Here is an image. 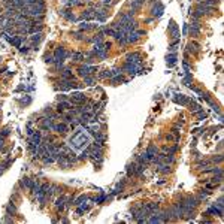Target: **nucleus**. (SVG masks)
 <instances>
[{"label": "nucleus", "instance_id": "obj_1", "mask_svg": "<svg viewBox=\"0 0 224 224\" xmlns=\"http://www.w3.org/2000/svg\"><path fill=\"white\" fill-rule=\"evenodd\" d=\"M69 100H70V103H72L73 106H76V105L85 103L88 99H87V96H85L82 91H75V93H72V94L69 96Z\"/></svg>", "mask_w": 224, "mask_h": 224}, {"label": "nucleus", "instance_id": "obj_2", "mask_svg": "<svg viewBox=\"0 0 224 224\" xmlns=\"http://www.w3.org/2000/svg\"><path fill=\"white\" fill-rule=\"evenodd\" d=\"M52 127H54V120H51L49 117H41L39 120V129L42 132H52Z\"/></svg>", "mask_w": 224, "mask_h": 224}, {"label": "nucleus", "instance_id": "obj_3", "mask_svg": "<svg viewBox=\"0 0 224 224\" xmlns=\"http://www.w3.org/2000/svg\"><path fill=\"white\" fill-rule=\"evenodd\" d=\"M52 55H54V61H55V60H58V61H64V58L70 57V52H67L64 46H57Z\"/></svg>", "mask_w": 224, "mask_h": 224}, {"label": "nucleus", "instance_id": "obj_4", "mask_svg": "<svg viewBox=\"0 0 224 224\" xmlns=\"http://www.w3.org/2000/svg\"><path fill=\"white\" fill-rule=\"evenodd\" d=\"M126 63L141 64V63H142V55H141L139 52H130V54H127V57H126Z\"/></svg>", "mask_w": 224, "mask_h": 224}, {"label": "nucleus", "instance_id": "obj_5", "mask_svg": "<svg viewBox=\"0 0 224 224\" xmlns=\"http://www.w3.org/2000/svg\"><path fill=\"white\" fill-rule=\"evenodd\" d=\"M30 139H29V148H32V147H36V145H39L41 142H42V132H35L32 136H29Z\"/></svg>", "mask_w": 224, "mask_h": 224}, {"label": "nucleus", "instance_id": "obj_6", "mask_svg": "<svg viewBox=\"0 0 224 224\" xmlns=\"http://www.w3.org/2000/svg\"><path fill=\"white\" fill-rule=\"evenodd\" d=\"M163 12H164L163 5L160 2H155V5H153V8H151V17L153 18H158V17L163 15Z\"/></svg>", "mask_w": 224, "mask_h": 224}, {"label": "nucleus", "instance_id": "obj_7", "mask_svg": "<svg viewBox=\"0 0 224 224\" xmlns=\"http://www.w3.org/2000/svg\"><path fill=\"white\" fill-rule=\"evenodd\" d=\"M60 17H63V18H66L67 21H70V23H75V21H78V18L75 17V14L70 11V8H64V9H61L60 12Z\"/></svg>", "mask_w": 224, "mask_h": 224}, {"label": "nucleus", "instance_id": "obj_8", "mask_svg": "<svg viewBox=\"0 0 224 224\" xmlns=\"http://www.w3.org/2000/svg\"><path fill=\"white\" fill-rule=\"evenodd\" d=\"M52 132H55L57 135H66L69 132V124H66L64 121L63 123H54V127H52Z\"/></svg>", "mask_w": 224, "mask_h": 224}, {"label": "nucleus", "instance_id": "obj_9", "mask_svg": "<svg viewBox=\"0 0 224 224\" xmlns=\"http://www.w3.org/2000/svg\"><path fill=\"white\" fill-rule=\"evenodd\" d=\"M90 158H91L94 163L100 164V163L103 161V150H91V153H90Z\"/></svg>", "mask_w": 224, "mask_h": 224}, {"label": "nucleus", "instance_id": "obj_10", "mask_svg": "<svg viewBox=\"0 0 224 224\" xmlns=\"http://www.w3.org/2000/svg\"><path fill=\"white\" fill-rule=\"evenodd\" d=\"M188 54H197L200 52V43L197 41H190L187 43V49H185Z\"/></svg>", "mask_w": 224, "mask_h": 224}, {"label": "nucleus", "instance_id": "obj_11", "mask_svg": "<svg viewBox=\"0 0 224 224\" xmlns=\"http://www.w3.org/2000/svg\"><path fill=\"white\" fill-rule=\"evenodd\" d=\"M94 29H99V24H90L88 21H82L81 24H79V30L81 32H93Z\"/></svg>", "mask_w": 224, "mask_h": 224}, {"label": "nucleus", "instance_id": "obj_12", "mask_svg": "<svg viewBox=\"0 0 224 224\" xmlns=\"http://www.w3.org/2000/svg\"><path fill=\"white\" fill-rule=\"evenodd\" d=\"M33 179H30V178H27V176H23L21 179H20V187L23 188V190H30L32 188V185H33Z\"/></svg>", "mask_w": 224, "mask_h": 224}, {"label": "nucleus", "instance_id": "obj_13", "mask_svg": "<svg viewBox=\"0 0 224 224\" xmlns=\"http://www.w3.org/2000/svg\"><path fill=\"white\" fill-rule=\"evenodd\" d=\"M81 20H82V21H91V20H94V8L85 9V11L81 14Z\"/></svg>", "mask_w": 224, "mask_h": 224}, {"label": "nucleus", "instance_id": "obj_14", "mask_svg": "<svg viewBox=\"0 0 224 224\" xmlns=\"http://www.w3.org/2000/svg\"><path fill=\"white\" fill-rule=\"evenodd\" d=\"M145 154H147L148 160L151 161V158H153V157H155V155L158 154V148H157V147H155L154 144H151V145H148V148H147Z\"/></svg>", "mask_w": 224, "mask_h": 224}, {"label": "nucleus", "instance_id": "obj_15", "mask_svg": "<svg viewBox=\"0 0 224 224\" xmlns=\"http://www.w3.org/2000/svg\"><path fill=\"white\" fill-rule=\"evenodd\" d=\"M66 200H67V199H66L64 196H58V197L55 199V202H54V206L57 208V211H60V212H61V211L66 208Z\"/></svg>", "mask_w": 224, "mask_h": 224}, {"label": "nucleus", "instance_id": "obj_16", "mask_svg": "<svg viewBox=\"0 0 224 224\" xmlns=\"http://www.w3.org/2000/svg\"><path fill=\"white\" fill-rule=\"evenodd\" d=\"M144 3H145V0H135V2H132V3H130V12L135 15V14L144 6Z\"/></svg>", "mask_w": 224, "mask_h": 224}, {"label": "nucleus", "instance_id": "obj_17", "mask_svg": "<svg viewBox=\"0 0 224 224\" xmlns=\"http://www.w3.org/2000/svg\"><path fill=\"white\" fill-rule=\"evenodd\" d=\"M169 33H170V36H172V39H179V27L173 23V21H170V26H169Z\"/></svg>", "mask_w": 224, "mask_h": 224}, {"label": "nucleus", "instance_id": "obj_18", "mask_svg": "<svg viewBox=\"0 0 224 224\" xmlns=\"http://www.w3.org/2000/svg\"><path fill=\"white\" fill-rule=\"evenodd\" d=\"M17 214H18L17 203H15V202H9V203L6 205V215H11V217H14V215H17Z\"/></svg>", "mask_w": 224, "mask_h": 224}, {"label": "nucleus", "instance_id": "obj_19", "mask_svg": "<svg viewBox=\"0 0 224 224\" xmlns=\"http://www.w3.org/2000/svg\"><path fill=\"white\" fill-rule=\"evenodd\" d=\"M173 100H175L176 103L182 105V106H185V105L188 103V99H187V96H184V94H181V93H175V94H173Z\"/></svg>", "mask_w": 224, "mask_h": 224}, {"label": "nucleus", "instance_id": "obj_20", "mask_svg": "<svg viewBox=\"0 0 224 224\" xmlns=\"http://www.w3.org/2000/svg\"><path fill=\"white\" fill-rule=\"evenodd\" d=\"M60 73H61V75H60V79H75L72 69H67V67H64V69H63Z\"/></svg>", "mask_w": 224, "mask_h": 224}, {"label": "nucleus", "instance_id": "obj_21", "mask_svg": "<svg viewBox=\"0 0 224 224\" xmlns=\"http://www.w3.org/2000/svg\"><path fill=\"white\" fill-rule=\"evenodd\" d=\"M126 41H127V43L130 45V43H136V42L139 41V38L136 36V33H135V32H130V33H127V35H126Z\"/></svg>", "mask_w": 224, "mask_h": 224}, {"label": "nucleus", "instance_id": "obj_22", "mask_svg": "<svg viewBox=\"0 0 224 224\" xmlns=\"http://www.w3.org/2000/svg\"><path fill=\"white\" fill-rule=\"evenodd\" d=\"M70 57H72V60L76 61V63H81V61L85 60V54H84V52H73V54H70Z\"/></svg>", "mask_w": 224, "mask_h": 224}, {"label": "nucleus", "instance_id": "obj_23", "mask_svg": "<svg viewBox=\"0 0 224 224\" xmlns=\"http://www.w3.org/2000/svg\"><path fill=\"white\" fill-rule=\"evenodd\" d=\"M166 61H167V66L172 67V66L176 63V54H175V52H169L167 57H166Z\"/></svg>", "mask_w": 224, "mask_h": 224}, {"label": "nucleus", "instance_id": "obj_24", "mask_svg": "<svg viewBox=\"0 0 224 224\" xmlns=\"http://www.w3.org/2000/svg\"><path fill=\"white\" fill-rule=\"evenodd\" d=\"M43 39V36H42V33H33L32 36H30V42L32 43H36V45H39V42Z\"/></svg>", "mask_w": 224, "mask_h": 224}, {"label": "nucleus", "instance_id": "obj_25", "mask_svg": "<svg viewBox=\"0 0 224 224\" xmlns=\"http://www.w3.org/2000/svg\"><path fill=\"white\" fill-rule=\"evenodd\" d=\"M135 170H136V163H130V164H127V170H126L127 178L135 176Z\"/></svg>", "mask_w": 224, "mask_h": 224}, {"label": "nucleus", "instance_id": "obj_26", "mask_svg": "<svg viewBox=\"0 0 224 224\" xmlns=\"http://www.w3.org/2000/svg\"><path fill=\"white\" fill-rule=\"evenodd\" d=\"M84 79V84L85 85H96V76L94 75H88V76H85V78H82Z\"/></svg>", "mask_w": 224, "mask_h": 224}, {"label": "nucleus", "instance_id": "obj_27", "mask_svg": "<svg viewBox=\"0 0 224 224\" xmlns=\"http://www.w3.org/2000/svg\"><path fill=\"white\" fill-rule=\"evenodd\" d=\"M212 163H211V160H200L199 163H197V167L200 169V170H205L208 166H211Z\"/></svg>", "mask_w": 224, "mask_h": 224}, {"label": "nucleus", "instance_id": "obj_28", "mask_svg": "<svg viewBox=\"0 0 224 224\" xmlns=\"http://www.w3.org/2000/svg\"><path fill=\"white\" fill-rule=\"evenodd\" d=\"M72 36H73L76 41H85V39H87V38H85V35H84V32H81V30L73 32V33H72Z\"/></svg>", "mask_w": 224, "mask_h": 224}, {"label": "nucleus", "instance_id": "obj_29", "mask_svg": "<svg viewBox=\"0 0 224 224\" xmlns=\"http://www.w3.org/2000/svg\"><path fill=\"white\" fill-rule=\"evenodd\" d=\"M52 64H54V72H61V70L64 69V63H63V61H58V60H55Z\"/></svg>", "mask_w": 224, "mask_h": 224}, {"label": "nucleus", "instance_id": "obj_30", "mask_svg": "<svg viewBox=\"0 0 224 224\" xmlns=\"http://www.w3.org/2000/svg\"><path fill=\"white\" fill-rule=\"evenodd\" d=\"M211 182H212V184H215V185L221 184V182H223V175H212Z\"/></svg>", "mask_w": 224, "mask_h": 224}, {"label": "nucleus", "instance_id": "obj_31", "mask_svg": "<svg viewBox=\"0 0 224 224\" xmlns=\"http://www.w3.org/2000/svg\"><path fill=\"white\" fill-rule=\"evenodd\" d=\"M43 61H45L46 64H52V63H54V55H52L51 52L45 54V55H43Z\"/></svg>", "mask_w": 224, "mask_h": 224}, {"label": "nucleus", "instance_id": "obj_32", "mask_svg": "<svg viewBox=\"0 0 224 224\" xmlns=\"http://www.w3.org/2000/svg\"><path fill=\"white\" fill-rule=\"evenodd\" d=\"M212 164H220L223 161V154H218V155H214L212 158H209Z\"/></svg>", "mask_w": 224, "mask_h": 224}, {"label": "nucleus", "instance_id": "obj_33", "mask_svg": "<svg viewBox=\"0 0 224 224\" xmlns=\"http://www.w3.org/2000/svg\"><path fill=\"white\" fill-rule=\"evenodd\" d=\"M42 161H43V164H52L54 161H57L52 155H45V157H42Z\"/></svg>", "mask_w": 224, "mask_h": 224}, {"label": "nucleus", "instance_id": "obj_34", "mask_svg": "<svg viewBox=\"0 0 224 224\" xmlns=\"http://www.w3.org/2000/svg\"><path fill=\"white\" fill-rule=\"evenodd\" d=\"M108 52H109V51H106V49H100V51H97V52H96V57H99V58L105 60V58L108 57Z\"/></svg>", "mask_w": 224, "mask_h": 224}, {"label": "nucleus", "instance_id": "obj_35", "mask_svg": "<svg viewBox=\"0 0 224 224\" xmlns=\"http://www.w3.org/2000/svg\"><path fill=\"white\" fill-rule=\"evenodd\" d=\"M111 76H112V72L109 69H105L99 73V78H111Z\"/></svg>", "mask_w": 224, "mask_h": 224}, {"label": "nucleus", "instance_id": "obj_36", "mask_svg": "<svg viewBox=\"0 0 224 224\" xmlns=\"http://www.w3.org/2000/svg\"><path fill=\"white\" fill-rule=\"evenodd\" d=\"M52 112H54V111H52V106H45L43 111H42V114H43V117H49Z\"/></svg>", "mask_w": 224, "mask_h": 224}, {"label": "nucleus", "instance_id": "obj_37", "mask_svg": "<svg viewBox=\"0 0 224 224\" xmlns=\"http://www.w3.org/2000/svg\"><path fill=\"white\" fill-rule=\"evenodd\" d=\"M9 135H11V129H9V127H3L2 130H0V136L5 138V139H6V136H9Z\"/></svg>", "mask_w": 224, "mask_h": 224}, {"label": "nucleus", "instance_id": "obj_38", "mask_svg": "<svg viewBox=\"0 0 224 224\" xmlns=\"http://www.w3.org/2000/svg\"><path fill=\"white\" fill-rule=\"evenodd\" d=\"M20 103H21V105H24V106H27V105H30V103H32V97H30V96H24V97L20 100Z\"/></svg>", "mask_w": 224, "mask_h": 224}, {"label": "nucleus", "instance_id": "obj_39", "mask_svg": "<svg viewBox=\"0 0 224 224\" xmlns=\"http://www.w3.org/2000/svg\"><path fill=\"white\" fill-rule=\"evenodd\" d=\"M87 200H88V197H87V196H79V197L75 200V205H76V206H79L81 203H84V202H87Z\"/></svg>", "mask_w": 224, "mask_h": 224}, {"label": "nucleus", "instance_id": "obj_40", "mask_svg": "<svg viewBox=\"0 0 224 224\" xmlns=\"http://www.w3.org/2000/svg\"><path fill=\"white\" fill-rule=\"evenodd\" d=\"M194 115H196V117H197L199 120H205V118H206V112H205L203 109H200L199 112H196V114H194Z\"/></svg>", "mask_w": 224, "mask_h": 224}, {"label": "nucleus", "instance_id": "obj_41", "mask_svg": "<svg viewBox=\"0 0 224 224\" xmlns=\"http://www.w3.org/2000/svg\"><path fill=\"white\" fill-rule=\"evenodd\" d=\"M64 100H69V96H67V94L63 93V94H58V96H57V102H64Z\"/></svg>", "mask_w": 224, "mask_h": 224}, {"label": "nucleus", "instance_id": "obj_42", "mask_svg": "<svg viewBox=\"0 0 224 224\" xmlns=\"http://www.w3.org/2000/svg\"><path fill=\"white\" fill-rule=\"evenodd\" d=\"M29 48H30L29 45H21L18 49H20V52H21V54H27V52H29Z\"/></svg>", "mask_w": 224, "mask_h": 224}, {"label": "nucleus", "instance_id": "obj_43", "mask_svg": "<svg viewBox=\"0 0 224 224\" xmlns=\"http://www.w3.org/2000/svg\"><path fill=\"white\" fill-rule=\"evenodd\" d=\"M135 33H136V36H138L139 39H141V38H144V36L147 35V32H145V30H139V29H138V30H136Z\"/></svg>", "mask_w": 224, "mask_h": 224}, {"label": "nucleus", "instance_id": "obj_44", "mask_svg": "<svg viewBox=\"0 0 224 224\" xmlns=\"http://www.w3.org/2000/svg\"><path fill=\"white\" fill-rule=\"evenodd\" d=\"M215 206H218V208H221V209H223V206H224V203H223V196H220V197H218V200H217Z\"/></svg>", "mask_w": 224, "mask_h": 224}, {"label": "nucleus", "instance_id": "obj_45", "mask_svg": "<svg viewBox=\"0 0 224 224\" xmlns=\"http://www.w3.org/2000/svg\"><path fill=\"white\" fill-rule=\"evenodd\" d=\"M103 6H112V0H100Z\"/></svg>", "mask_w": 224, "mask_h": 224}, {"label": "nucleus", "instance_id": "obj_46", "mask_svg": "<svg viewBox=\"0 0 224 224\" xmlns=\"http://www.w3.org/2000/svg\"><path fill=\"white\" fill-rule=\"evenodd\" d=\"M111 46H112V43H111V42H103V49L109 51V49H111Z\"/></svg>", "mask_w": 224, "mask_h": 224}, {"label": "nucleus", "instance_id": "obj_47", "mask_svg": "<svg viewBox=\"0 0 224 224\" xmlns=\"http://www.w3.org/2000/svg\"><path fill=\"white\" fill-rule=\"evenodd\" d=\"M3 145H5V138H2V136H0V150L3 148Z\"/></svg>", "mask_w": 224, "mask_h": 224}, {"label": "nucleus", "instance_id": "obj_48", "mask_svg": "<svg viewBox=\"0 0 224 224\" xmlns=\"http://www.w3.org/2000/svg\"><path fill=\"white\" fill-rule=\"evenodd\" d=\"M153 20H154V18L151 17V18H148V20H145V23H147V24H150V23H153Z\"/></svg>", "mask_w": 224, "mask_h": 224}]
</instances>
